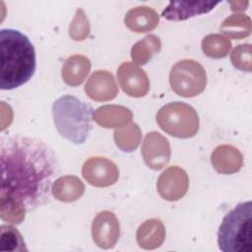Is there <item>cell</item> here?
Wrapping results in <instances>:
<instances>
[{
    "label": "cell",
    "mask_w": 252,
    "mask_h": 252,
    "mask_svg": "<svg viewBox=\"0 0 252 252\" xmlns=\"http://www.w3.org/2000/svg\"><path fill=\"white\" fill-rule=\"evenodd\" d=\"M0 165L1 206L30 213L50 201L59 163L53 150L42 140L23 135L2 138Z\"/></svg>",
    "instance_id": "cell-1"
},
{
    "label": "cell",
    "mask_w": 252,
    "mask_h": 252,
    "mask_svg": "<svg viewBox=\"0 0 252 252\" xmlns=\"http://www.w3.org/2000/svg\"><path fill=\"white\" fill-rule=\"evenodd\" d=\"M0 88L13 90L26 84L34 74L35 50L27 35L13 29L0 31Z\"/></svg>",
    "instance_id": "cell-2"
},
{
    "label": "cell",
    "mask_w": 252,
    "mask_h": 252,
    "mask_svg": "<svg viewBox=\"0 0 252 252\" xmlns=\"http://www.w3.org/2000/svg\"><path fill=\"white\" fill-rule=\"evenodd\" d=\"M94 113L91 104L71 94L60 96L52 104L53 122L58 133L76 145L87 141Z\"/></svg>",
    "instance_id": "cell-3"
},
{
    "label": "cell",
    "mask_w": 252,
    "mask_h": 252,
    "mask_svg": "<svg viewBox=\"0 0 252 252\" xmlns=\"http://www.w3.org/2000/svg\"><path fill=\"white\" fill-rule=\"evenodd\" d=\"M219 248L223 252L252 251V202L236 205L222 219L218 231Z\"/></svg>",
    "instance_id": "cell-4"
},
{
    "label": "cell",
    "mask_w": 252,
    "mask_h": 252,
    "mask_svg": "<svg viewBox=\"0 0 252 252\" xmlns=\"http://www.w3.org/2000/svg\"><path fill=\"white\" fill-rule=\"evenodd\" d=\"M157 123L159 128L170 136L188 139L199 131V116L189 104L174 101L163 105L157 113Z\"/></svg>",
    "instance_id": "cell-5"
},
{
    "label": "cell",
    "mask_w": 252,
    "mask_h": 252,
    "mask_svg": "<svg viewBox=\"0 0 252 252\" xmlns=\"http://www.w3.org/2000/svg\"><path fill=\"white\" fill-rule=\"evenodd\" d=\"M169 84L176 94L182 97H193L205 90L207 74L199 62L182 59L171 67Z\"/></svg>",
    "instance_id": "cell-6"
},
{
    "label": "cell",
    "mask_w": 252,
    "mask_h": 252,
    "mask_svg": "<svg viewBox=\"0 0 252 252\" xmlns=\"http://www.w3.org/2000/svg\"><path fill=\"white\" fill-rule=\"evenodd\" d=\"M82 175L93 186L108 187L117 182L119 170L112 160L103 157H93L83 164Z\"/></svg>",
    "instance_id": "cell-7"
},
{
    "label": "cell",
    "mask_w": 252,
    "mask_h": 252,
    "mask_svg": "<svg viewBox=\"0 0 252 252\" xmlns=\"http://www.w3.org/2000/svg\"><path fill=\"white\" fill-rule=\"evenodd\" d=\"M189 187V178L186 171L177 166L167 167L160 173L157 182L159 196L169 202L178 201L184 197Z\"/></svg>",
    "instance_id": "cell-8"
},
{
    "label": "cell",
    "mask_w": 252,
    "mask_h": 252,
    "mask_svg": "<svg viewBox=\"0 0 252 252\" xmlns=\"http://www.w3.org/2000/svg\"><path fill=\"white\" fill-rule=\"evenodd\" d=\"M141 154L145 163L151 169L160 170L170 159L171 150L169 142L157 131L149 132L145 136Z\"/></svg>",
    "instance_id": "cell-9"
},
{
    "label": "cell",
    "mask_w": 252,
    "mask_h": 252,
    "mask_svg": "<svg viewBox=\"0 0 252 252\" xmlns=\"http://www.w3.org/2000/svg\"><path fill=\"white\" fill-rule=\"evenodd\" d=\"M119 234V221L112 212L102 211L94 217L92 223V236L98 247L112 248L118 241Z\"/></svg>",
    "instance_id": "cell-10"
},
{
    "label": "cell",
    "mask_w": 252,
    "mask_h": 252,
    "mask_svg": "<svg viewBox=\"0 0 252 252\" xmlns=\"http://www.w3.org/2000/svg\"><path fill=\"white\" fill-rule=\"evenodd\" d=\"M117 79L123 92L130 96H145L150 90L148 75L132 62H124L118 67Z\"/></svg>",
    "instance_id": "cell-11"
},
{
    "label": "cell",
    "mask_w": 252,
    "mask_h": 252,
    "mask_svg": "<svg viewBox=\"0 0 252 252\" xmlns=\"http://www.w3.org/2000/svg\"><path fill=\"white\" fill-rule=\"evenodd\" d=\"M88 96L95 101H106L116 97L118 87L113 75L105 70L94 72L85 85Z\"/></svg>",
    "instance_id": "cell-12"
},
{
    "label": "cell",
    "mask_w": 252,
    "mask_h": 252,
    "mask_svg": "<svg viewBox=\"0 0 252 252\" xmlns=\"http://www.w3.org/2000/svg\"><path fill=\"white\" fill-rule=\"evenodd\" d=\"M218 4L219 2L212 1H171L161 16L168 21H185L211 12Z\"/></svg>",
    "instance_id": "cell-13"
},
{
    "label": "cell",
    "mask_w": 252,
    "mask_h": 252,
    "mask_svg": "<svg viewBox=\"0 0 252 252\" xmlns=\"http://www.w3.org/2000/svg\"><path fill=\"white\" fill-rule=\"evenodd\" d=\"M211 163L215 170L220 174H232L242 167V154L233 146L220 145L211 155Z\"/></svg>",
    "instance_id": "cell-14"
},
{
    "label": "cell",
    "mask_w": 252,
    "mask_h": 252,
    "mask_svg": "<svg viewBox=\"0 0 252 252\" xmlns=\"http://www.w3.org/2000/svg\"><path fill=\"white\" fill-rule=\"evenodd\" d=\"M133 118L132 111L122 105L107 104L98 107L94 113V120L104 128H119L128 125Z\"/></svg>",
    "instance_id": "cell-15"
},
{
    "label": "cell",
    "mask_w": 252,
    "mask_h": 252,
    "mask_svg": "<svg viewBox=\"0 0 252 252\" xmlns=\"http://www.w3.org/2000/svg\"><path fill=\"white\" fill-rule=\"evenodd\" d=\"M158 15L151 7L138 6L127 12L124 18L125 26L137 33L148 32L158 25Z\"/></svg>",
    "instance_id": "cell-16"
},
{
    "label": "cell",
    "mask_w": 252,
    "mask_h": 252,
    "mask_svg": "<svg viewBox=\"0 0 252 252\" xmlns=\"http://www.w3.org/2000/svg\"><path fill=\"white\" fill-rule=\"evenodd\" d=\"M165 228L158 219L147 220L137 229L136 239L139 246L146 250L158 248L164 241Z\"/></svg>",
    "instance_id": "cell-17"
},
{
    "label": "cell",
    "mask_w": 252,
    "mask_h": 252,
    "mask_svg": "<svg viewBox=\"0 0 252 252\" xmlns=\"http://www.w3.org/2000/svg\"><path fill=\"white\" fill-rule=\"evenodd\" d=\"M91 71V61L88 57L75 54L66 59L62 66V79L68 86H80Z\"/></svg>",
    "instance_id": "cell-18"
},
{
    "label": "cell",
    "mask_w": 252,
    "mask_h": 252,
    "mask_svg": "<svg viewBox=\"0 0 252 252\" xmlns=\"http://www.w3.org/2000/svg\"><path fill=\"white\" fill-rule=\"evenodd\" d=\"M85 192V184L75 175L57 178L52 185V194L60 202L70 203L80 199Z\"/></svg>",
    "instance_id": "cell-19"
},
{
    "label": "cell",
    "mask_w": 252,
    "mask_h": 252,
    "mask_svg": "<svg viewBox=\"0 0 252 252\" xmlns=\"http://www.w3.org/2000/svg\"><path fill=\"white\" fill-rule=\"evenodd\" d=\"M160 48L161 42L159 37L155 34H149L132 46V60L137 65H145L156 53L159 52Z\"/></svg>",
    "instance_id": "cell-20"
},
{
    "label": "cell",
    "mask_w": 252,
    "mask_h": 252,
    "mask_svg": "<svg viewBox=\"0 0 252 252\" xmlns=\"http://www.w3.org/2000/svg\"><path fill=\"white\" fill-rule=\"evenodd\" d=\"M220 32L234 39L246 37L251 32V20L247 15L235 13L227 17L220 25Z\"/></svg>",
    "instance_id": "cell-21"
},
{
    "label": "cell",
    "mask_w": 252,
    "mask_h": 252,
    "mask_svg": "<svg viewBox=\"0 0 252 252\" xmlns=\"http://www.w3.org/2000/svg\"><path fill=\"white\" fill-rule=\"evenodd\" d=\"M116 146L123 152H133L140 145L142 132L138 124L131 123L122 129H116L113 133Z\"/></svg>",
    "instance_id": "cell-22"
},
{
    "label": "cell",
    "mask_w": 252,
    "mask_h": 252,
    "mask_svg": "<svg viewBox=\"0 0 252 252\" xmlns=\"http://www.w3.org/2000/svg\"><path fill=\"white\" fill-rule=\"evenodd\" d=\"M202 50L208 57L211 58H223L227 55L231 48L230 40L219 33L208 34L205 36L201 43Z\"/></svg>",
    "instance_id": "cell-23"
},
{
    "label": "cell",
    "mask_w": 252,
    "mask_h": 252,
    "mask_svg": "<svg viewBox=\"0 0 252 252\" xmlns=\"http://www.w3.org/2000/svg\"><path fill=\"white\" fill-rule=\"evenodd\" d=\"M0 250L1 251H27L25 241L12 225H1L0 227Z\"/></svg>",
    "instance_id": "cell-24"
},
{
    "label": "cell",
    "mask_w": 252,
    "mask_h": 252,
    "mask_svg": "<svg viewBox=\"0 0 252 252\" xmlns=\"http://www.w3.org/2000/svg\"><path fill=\"white\" fill-rule=\"evenodd\" d=\"M91 27L83 9L76 11L75 17L69 27V34L74 40H84L90 33Z\"/></svg>",
    "instance_id": "cell-25"
},
{
    "label": "cell",
    "mask_w": 252,
    "mask_h": 252,
    "mask_svg": "<svg viewBox=\"0 0 252 252\" xmlns=\"http://www.w3.org/2000/svg\"><path fill=\"white\" fill-rule=\"evenodd\" d=\"M251 44H240L234 47L231 52L230 60L232 65L241 71L251 72Z\"/></svg>",
    "instance_id": "cell-26"
},
{
    "label": "cell",
    "mask_w": 252,
    "mask_h": 252,
    "mask_svg": "<svg viewBox=\"0 0 252 252\" xmlns=\"http://www.w3.org/2000/svg\"><path fill=\"white\" fill-rule=\"evenodd\" d=\"M230 5L232 11H242L246 9L248 2H231Z\"/></svg>",
    "instance_id": "cell-27"
}]
</instances>
